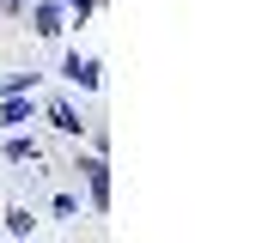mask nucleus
<instances>
[{"label": "nucleus", "mask_w": 262, "mask_h": 243, "mask_svg": "<svg viewBox=\"0 0 262 243\" xmlns=\"http://www.w3.org/2000/svg\"><path fill=\"white\" fill-rule=\"evenodd\" d=\"M6 158H18V164L31 158V164H37V158H43V146H37V140H25V134H12V140H6Z\"/></svg>", "instance_id": "nucleus-5"}, {"label": "nucleus", "mask_w": 262, "mask_h": 243, "mask_svg": "<svg viewBox=\"0 0 262 243\" xmlns=\"http://www.w3.org/2000/svg\"><path fill=\"white\" fill-rule=\"evenodd\" d=\"M85 171V188H92V207H110V164L104 158H79Z\"/></svg>", "instance_id": "nucleus-1"}, {"label": "nucleus", "mask_w": 262, "mask_h": 243, "mask_svg": "<svg viewBox=\"0 0 262 243\" xmlns=\"http://www.w3.org/2000/svg\"><path fill=\"white\" fill-rule=\"evenodd\" d=\"M6 231L25 237V231H31V207H12V213H6Z\"/></svg>", "instance_id": "nucleus-7"}, {"label": "nucleus", "mask_w": 262, "mask_h": 243, "mask_svg": "<svg viewBox=\"0 0 262 243\" xmlns=\"http://www.w3.org/2000/svg\"><path fill=\"white\" fill-rule=\"evenodd\" d=\"M49 121H55L61 134H79V110H73V104H49Z\"/></svg>", "instance_id": "nucleus-6"}, {"label": "nucleus", "mask_w": 262, "mask_h": 243, "mask_svg": "<svg viewBox=\"0 0 262 243\" xmlns=\"http://www.w3.org/2000/svg\"><path fill=\"white\" fill-rule=\"evenodd\" d=\"M0 12H18V0H0Z\"/></svg>", "instance_id": "nucleus-8"}, {"label": "nucleus", "mask_w": 262, "mask_h": 243, "mask_svg": "<svg viewBox=\"0 0 262 243\" xmlns=\"http://www.w3.org/2000/svg\"><path fill=\"white\" fill-rule=\"evenodd\" d=\"M61 0H37V37H61Z\"/></svg>", "instance_id": "nucleus-3"}, {"label": "nucleus", "mask_w": 262, "mask_h": 243, "mask_svg": "<svg viewBox=\"0 0 262 243\" xmlns=\"http://www.w3.org/2000/svg\"><path fill=\"white\" fill-rule=\"evenodd\" d=\"M61 73L73 79V85H85V91L98 85V61H79V55H67V61H61Z\"/></svg>", "instance_id": "nucleus-4"}, {"label": "nucleus", "mask_w": 262, "mask_h": 243, "mask_svg": "<svg viewBox=\"0 0 262 243\" xmlns=\"http://www.w3.org/2000/svg\"><path fill=\"white\" fill-rule=\"evenodd\" d=\"M25 121H31V98H6L0 104V134H18Z\"/></svg>", "instance_id": "nucleus-2"}]
</instances>
